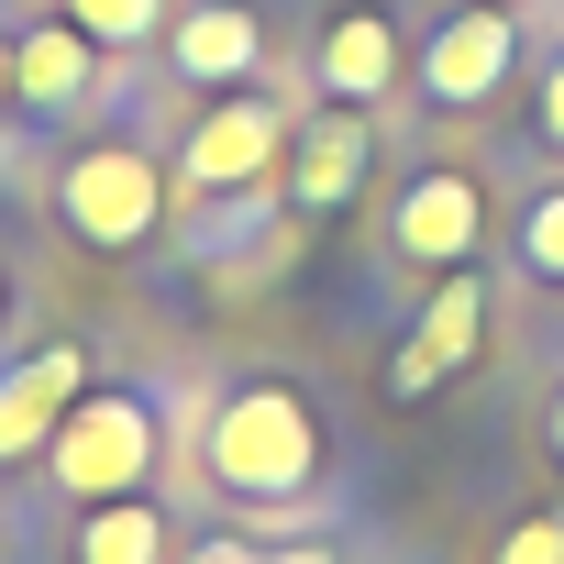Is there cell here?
Segmentation results:
<instances>
[{
	"instance_id": "cell-16",
	"label": "cell",
	"mask_w": 564,
	"mask_h": 564,
	"mask_svg": "<svg viewBox=\"0 0 564 564\" xmlns=\"http://www.w3.org/2000/svg\"><path fill=\"white\" fill-rule=\"evenodd\" d=\"M498 564H564V520H520L498 542Z\"/></svg>"
},
{
	"instance_id": "cell-20",
	"label": "cell",
	"mask_w": 564,
	"mask_h": 564,
	"mask_svg": "<svg viewBox=\"0 0 564 564\" xmlns=\"http://www.w3.org/2000/svg\"><path fill=\"white\" fill-rule=\"evenodd\" d=\"M553 454H564V399H553Z\"/></svg>"
},
{
	"instance_id": "cell-3",
	"label": "cell",
	"mask_w": 564,
	"mask_h": 564,
	"mask_svg": "<svg viewBox=\"0 0 564 564\" xmlns=\"http://www.w3.org/2000/svg\"><path fill=\"white\" fill-rule=\"evenodd\" d=\"M144 454H155V421L133 399H100V410L56 421V487H78V498H122L144 476Z\"/></svg>"
},
{
	"instance_id": "cell-15",
	"label": "cell",
	"mask_w": 564,
	"mask_h": 564,
	"mask_svg": "<svg viewBox=\"0 0 564 564\" xmlns=\"http://www.w3.org/2000/svg\"><path fill=\"white\" fill-rule=\"evenodd\" d=\"M520 265H531V276H564V188H542V199L520 210Z\"/></svg>"
},
{
	"instance_id": "cell-11",
	"label": "cell",
	"mask_w": 564,
	"mask_h": 564,
	"mask_svg": "<svg viewBox=\"0 0 564 564\" xmlns=\"http://www.w3.org/2000/svg\"><path fill=\"white\" fill-rule=\"evenodd\" d=\"M166 56H177V78H243V67L265 56V34H254V12L210 0V12H188V23L166 34Z\"/></svg>"
},
{
	"instance_id": "cell-8",
	"label": "cell",
	"mask_w": 564,
	"mask_h": 564,
	"mask_svg": "<svg viewBox=\"0 0 564 564\" xmlns=\"http://www.w3.org/2000/svg\"><path fill=\"white\" fill-rule=\"evenodd\" d=\"M476 232H487L476 177H421V188L399 199V254H410V265H465Z\"/></svg>"
},
{
	"instance_id": "cell-7",
	"label": "cell",
	"mask_w": 564,
	"mask_h": 564,
	"mask_svg": "<svg viewBox=\"0 0 564 564\" xmlns=\"http://www.w3.org/2000/svg\"><path fill=\"white\" fill-rule=\"evenodd\" d=\"M366 188V111H322V122H300V144H289V199L300 210H344Z\"/></svg>"
},
{
	"instance_id": "cell-18",
	"label": "cell",
	"mask_w": 564,
	"mask_h": 564,
	"mask_svg": "<svg viewBox=\"0 0 564 564\" xmlns=\"http://www.w3.org/2000/svg\"><path fill=\"white\" fill-rule=\"evenodd\" d=\"M188 564H276V553H243V542H210V553H188Z\"/></svg>"
},
{
	"instance_id": "cell-13",
	"label": "cell",
	"mask_w": 564,
	"mask_h": 564,
	"mask_svg": "<svg viewBox=\"0 0 564 564\" xmlns=\"http://www.w3.org/2000/svg\"><path fill=\"white\" fill-rule=\"evenodd\" d=\"M166 553V520L144 509V498H111L89 531H78V564H155Z\"/></svg>"
},
{
	"instance_id": "cell-2",
	"label": "cell",
	"mask_w": 564,
	"mask_h": 564,
	"mask_svg": "<svg viewBox=\"0 0 564 564\" xmlns=\"http://www.w3.org/2000/svg\"><path fill=\"white\" fill-rule=\"evenodd\" d=\"M56 210H67V232H78V243L122 254V243H144V232H155L166 177H155V155H144V144H89V155L56 177Z\"/></svg>"
},
{
	"instance_id": "cell-6",
	"label": "cell",
	"mask_w": 564,
	"mask_h": 564,
	"mask_svg": "<svg viewBox=\"0 0 564 564\" xmlns=\"http://www.w3.org/2000/svg\"><path fill=\"white\" fill-rule=\"evenodd\" d=\"M476 333H487V300H476V276H443V300L410 322V344H399V366H388V388L399 399H432L465 355H476Z\"/></svg>"
},
{
	"instance_id": "cell-17",
	"label": "cell",
	"mask_w": 564,
	"mask_h": 564,
	"mask_svg": "<svg viewBox=\"0 0 564 564\" xmlns=\"http://www.w3.org/2000/svg\"><path fill=\"white\" fill-rule=\"evenodd\" d=\"M542 133L564 144V56H553V78H542Z\"/></svg>"
},
{
	"instance_id": "cell-9",
	"label": "cell",
	"mask_w": 564,
	"mask_h": 564,
	"mask_svg": "<svg viewBox=\"0 0 564 564\" xmlns=\"http://www.w3.org/2000/svg\"><path fill=\"white\" fill-rule=\"evenodd\" d=\"M265 155H276V111H265V100H221V111L188 133L177 166H188V188H243Z\"/></svg>"
},
{
	"instance_id": "cell-4",
	"label": "cell",
	"mask_w": 564,
	"mask_h": 564,
	"mask_svg": "<svg viewBox=\"0 0 564 564\" xmlns=\"http://www.w3.org/2000/svg\"><path fill=\"white\" fill-rule=\"evenodd\" d=\"M509 56H520V23L498 12V0H476V12H454V23L432 34V56H421V89H432L443 111H476V100L509 78Z\"/></svg>"
},
{
	"instance_id": "cell-10",
	"label": "cell",
	"mask_w": 564,
	"mask_h": 564,
	"mask_svg": "<svg viewBox=\"0 0 564 564\" xmlns=\"http://www.w3.org/2000/svg\"><path fill=\"white\" fill-rule=\"evenodd\" d=\"M399 34H388V12H344L333 34H322V89L333 100H377V89H399Z\"/></svg>"
},
{
	"instance_id": "cell-14",
	"label": "cell",
	"mask_w": 564,
	"mask_h": 564,
	"mask_svg": "<svg viewBox=\"0 0 564 564\" xmlns=\"http://www.w3.org/2000/svg\"><path fill=\"white\" fill-rule=\"evenodd\" d=\"M67 12H78L89 45H144V34L166 23V0H67Z\"/></svg>"
},
{
	"instance_id": "cell-1",
	"label": "cell",
	"mask_w": 564,
	"mask_h": 564,
	"mask_svg": "<svg viewBox=\"0 0 564 564\" xmlns=\"http://www.w3.org/2000/svg\"><path fill=\"white\" fill-rule=\"evenodd\" d=\"M311 465H322V432H311V410H300L289 388H243V399L210 421V476H221L232 498H289Z\"/></svg>"
},
{
	"instance_id": "cell-12",
	"label": "cell",
	"mask_w": 564,
	"mask_h": 564,
	"mask_svg": "<svg viewBox=\"0 0 564 564\" xmlns=\"http://www.w3.org/2000/svg\"><path fill=\"white\" fill-rule=\"evenodd\" d=\"M12 89H23V100H45V111H67V100L89 89V34H56V23H45V34H23V45H12Z\"/></svg>"
},
{
	"instance_id": "cell-5",
	"label": "cell",
	"mask_w": 564,
	"mask_h": 564,
	"mask_svg": "<svg viewBox=\"0 0 564 564\" xmlns=\"http://www.w3.org/2000/svg\"><path fill=\"white\" fill-rule=\"evenodd\" d=\"M78 388H89L78 344H45V355H23L12 377H0V465H23L34 443H56V421L78 410Z\"/></svg>"
},
{
	"instance_id": "cell-19",
	"label": "cell",
	"mask_w": 564,
	"mask_h": 564,
	"mask_svg": "<svg viewBox=\"0 0 564 564\" xmlns=\"http://www.w3.org/2000/svg\"><path fill=\"white\" fill-rule=\"evenodd\" d=\"M0 100H12V45H0Z\"/></svg>"
}]
</instances>
